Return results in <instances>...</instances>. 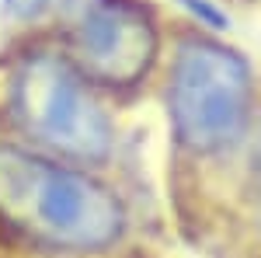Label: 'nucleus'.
Returning <instances> with one entry per match:
<instances>
[{"label":"nucleus","mask_w":261,"mask_h":258,"mask_svg":"<svg viewBox=\"0 0 261 258\" xmlns=\"http://www.w3.org/2000/svg\"><path fill=\"white\" fill-rule=\"evenodd\" d=\"M122 196L81 164L0 143V227L56 255H101L125 238Z\"/></svg>","instance_id":"1"},{"label":"nucleus","mask_w":261,"mask_h":258,"mask_svg":"<svg viewBox=\"0 0 261 258\" xmlns=\"http://www.w3.org/2000/svg\"><path fill=\"white\" fill-rule=\"evenodd\" d=\"M4 115L18 143L81 168L105 164L115 150V122L101 91L63 45H32L14 56L4 84Z\"/></svg>","instance_id":"2"},{"label":"nucleus","mask_w":261,"mask_h":258,"mask_svg":"<svg viewBox=\"0 0 261 258\" xmlns=\"http://www.w3.org/2000/svg\"><path fill=\"white\" fill-rule=\"evenodd\" d=\"M254 80L237 49L216 39H181L167 77V112L181 147L223 154L241 143L251 122Z\"/></svg>","instance_id":"3"},{"label":"nucleus","mask_w":261,"mask_h":258,"mask_svg":"<svg viewBox=\"0 0 261 258\" xmlns=\"http://www.w3.org/2000/svg\"><path fill=\"white\" fill-rule=\"evenodd\" d=\"M63 49L98 91H129L153 70L161 28L146 4L84 0L70 18Z\"/></svg>","instance_id":"4"},{"label":"nucleus","mask_w":261,"mask_h":258,"mask_svg":"<svg viewBox=\"0 0 261 258\" xmlns=\"http://www.w3.org/2000/svg\"><path fill=\"white\" fill-rule=\"evenodd\" d=\"M53 4L56 0H4V11H7V18L18 21V25H32V21L45 18L53 11Z\"/></svg>","instance_id":"5"},{"label":"nucleus","mask_w":261,"mask_h":258,"mask_svg":"<svg viewBox=\"0 0 261 258\" xmlns=\"http://www.w3.org/2000/svg\"><path fill=\"white\" fill-rule=\"evenodd\" d=\"M195 18L205 25V28H213V32H226L230 28V21H226V14H223L216 4H209V0H181Z\"/></svg>","instance_id":"6"},{"label":"nucleus","mask_w":261,"mask_h":258,"mask_svg":"<svg viewBox=\"0 0 261 258\" xmlns=\"http://www.w3.org/2000/svg\"><path fill=\"white\" fill-rule=\"evenodd\" d=\"M251 185H254V192L261 199V133L254 139V150H251Z\"/></svg>","instance_id":"7"}]
</instances>
